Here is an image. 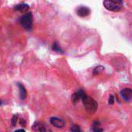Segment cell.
<instances>
[{"label": "cell", "instance_id": "cell-1", "mask_svg": "<svg viewBox=\"0 0 132 132\" xmlns=\"http://www.w3.org/2000/svg\"><path fill=\"white\" fill-rule=\"evenodd\" d=\"M81 100L82 101V103H83V105H84L86 110L89 114H94L97 111L98 104L93 98L89 97L88 95H86L84 93Z\"/></svg>", "mask_w": 132, "mask_h": 132}, {"label": "cell", "instance_id": "cell-2", "mask_svg": "<svg viewBox=\"0 0 132 132\" xmlns=\"http://www.w3.org/2000/svg\"><path fill=\"white\" fill-rule=\"evenodd\" d=\"M19 22L21 26L28 31H30L33 27V15L32 12H27L25 13L20 19H19Z\"/></svg>", "mask_w": 132, "mask_h": 132}, {"label": "cell", "instance_id": "cell-3", "mask_svg": "<svg viewBox=\"0 0 132 132\" xmlns=\"http://www.w3.org/2000/svg\"><path fill=\"white\" fill-rule=\"evenodd\" d=\"M122 4L115 1V0H104L103 5L104 7L111 12H119L122 8Z\"/></svg>", "mask_w": 132, "mask_h": 132}, {"label": "cell", "instance_id": "cell-4", "mask_svg": "<svg viewBox=\"0 0 132 132\" xmlns=\"http://www.w3.org/2000/svg\"><path fill=\"white\" fill-rule=\"evenodd\" d=\"M50 123L52 126H54V128H58V129H61V128H65V126L66 125V122L63 119L57 118V117L51 118L50 119Z\"/></svg>", "mask_w": 132, "mask_h": 132}, {"label": "cell", "instance_id": "cell-5", "mask_svg": "<svg viewBox=\"0 0 132 132\" xmlns=\"http://www.w3.org/2000/svg\"><path fill=\"white\" fill-rule=\"evenodd\" d=\"M121 96L125 101H130L132 98V89L124 88L121 91Z\"/></svg>", "mask_w": 132, "mask_h": 132}, {"label": "cell", "instance_id": "cell-6", "mask_svg": "<svg viewBox=\"0 0 132 132\" xmlns=\"http://www.w3.org/2000/svg\"><path fill=\"white\" fill-rule=\"evenodd\" d=\"M90 12H91L90 9L86 6H80L76 10L77 15L80 17H86L90 14Z\"/></svg>", "mask_w": 132, "mask_h": 132}, {"label": "cell", "instance_id": "cell-7", "mask_svg": "<svg viewBox=\"0 0 132 132\" xmlns=\"http://www.w3.org/2000/svg\"><path fill=\"white\" fill-rule=\"evenodd\" d=\"M84 94V91L82 90H79L78 91H76L75 93H74L72 96V101L74 104H75L76 103L79 102V101H80L82 99V97Z\"/></svg>", "mask_w": 132, "mask_h": 132}, {"label": "cell", "instance_id": "cell-8", "mask_svg": "<svg viewBox=\"0 0 132 132\" xmlns=\"http://www.w3.org/2000/svg\"><path fill=\"white\" fill-rule=\"evenodd\" d=\"M29 5L27 4H25V3H21V4H18L15 6V9L16 11H19L20 12H27L29 11Z\"/></svg>", "mask_w": 132, "mask_h": 132}, {"label": "cell", "instance_id": "cell-9", "mask_svg": "<svg viewBox=\"0 0 132 132\" xmlns=\"http://www.w3.org/2000/svg\"><path fill=\"white\" fill-rule=\"evenodd\" d=\"M18 87H19V97L22 101L25 100L26 98V90L25 88V87L22 84H18Z\"/></svg>", "mask_w": 132, "mask_h": 132}, {"label": "cell", "instance_id": "cell-10", "mask_svg": "<svg viewBox=\"0 0 132 132\" xmlns=\"http://www.w3.org/2000/svg\"><path fill=\"white\" fill-rule=\"evenodd\" d=\"M33 130L38 131H47V129L44 128V126H41L39 122H35L33 126Z\"/></svg>", "mask_w": 132, "mask_h": 132}, {"label": "cell", "instance_id": "cell-11", "mask_svg": "<svg viewBox=\"0 0 132 132\" xmlns=\"http://www.w3.org/2000/svg\"><path fill=\"white\" fill-rule=\"evenodd\" d=\"M104 67L103 66H97L94 70H93V74L94 75V76H96V75H99V74H100L102 72H103V70H104Z\"/></svg>", "mask_w": 132, "mask_h": 132}, {"label": "cell", "instance_id": "cell-12", "mask_svg": "<svg viewBox=\"0 0 132 132\" xmlns=\"http://www.w3.org/2000/svg\"><path fill=\"white\" fill-rule=\"evenodd\" d=\"M52 50H53L54 51L57 52V53H64V51L61 49L59 44H58L57 42L54 43V44L52 45Z\"/></svg>", "mask_w": 132, "mask_h": 132}, {"label": "cell", "instance_id": "cell-13", "mask_svg": "<svg viewBox=\"0 0 132 132\" xmlns=\"http://www.w3.org/2000/svg\"><path fill=\"white\" fill-rule=\"evenodd\" d=\"M70 131L73 132H79L82 131V129L80 128V127L77 125H72V127L70 128Z\"/></svg>", "mask_w": 132, "mask_h": 132}, {"label": "cell", "instance_id": "cell-14", "mask_svg": "<svg viewBox=\"0 0 132 132\" xmlns=\"http://www.w3.org/2000/svg\"><path fill=\"white\" fill-rule=\"evenodd\" d=\"M17 120H18V115L17 114H15L12 116V120H11V124L13 127H15L16 125V123H17Z\"/></svg>", "mask_w": 132, "mask_h": 132}, {"label": "cell", "instance_id": "cell-15", "mask_svg": "<svg viewBox=\"0 0 132 132\" xmlns=\"http://www.w3.org/2000/svg\"><path fill=\"white\" fill-rule=\"evenodd\" d=\"M108 104H110V105H112V104H114V95H110V97H109V101H108Z\"/></svg>", "mask_w": 132, "mask_h": 132}, {"label": "cell", "instance_id": "cell-16", "mask_svg": "<svg viewBox=\"0 0 132 132\" xmlns=\"http://www.w3.org/2000/svg\"><path fill=\"white\" fill-rule=\"evenodd\" d=\"M93 131L95 132H101L103 131V128H100L99 127H93V128L91 129Z\"/></svg>", "mask_w": 132, "mask_h": 132}, {"label": "cell", "instance_id": "cell-17", "mask_svg": "<svg viewBox=\"0 0 132 132\" xmlns=\"http://www.w3.org/2000/svg\"><path fill=\"white\" fill-rule=\"evenodd\" d=\"M25 125H26V122H25L24 119H20V125H23V126H24Z\"/></svg>", "mask_w": 132, "mask_h": 132}, {"label": "cell", "instance_id": "cell-18", "mask_svg": "<svg viewBox=\"0 0 132 132\" xmlns=\"http://www.w3.org/2000/svg\"><path fill=\"white\" fill-rule=\"evenodd\" d=\"M16 131H25V130H24V129H18V130H16Z\"/></svg>", "mask_w": 132, "mask_h": 132}, {"label": "cell", "instance_id": "cell-19", "mask_svg": "<svg viewBox=\"0 0 132 132\" xmlns=\"http://www.w3.org/2000/svg\"><path fill=\"white\" fill-rule=\"evenodd\" d=\"M115 1H117V2H120L121 4H122V2H123V0H115Z\"/></svg>", "mask_w": 132, "mask_h": 132}, {"label": "cell", "instance_id": "cell-20", "mask_svg": "<svg viewBox=\"0 0 132 132\" xmlns=\"http://www.w3.org/2000/svg\"><path fill=\"white\" fill-rule=\"evenodd\" d=\"M2 101H1V100H0V106H1V105H2Z\"/></svg>", "mask_w": 132, "mask_h": 132}]
</instances>
